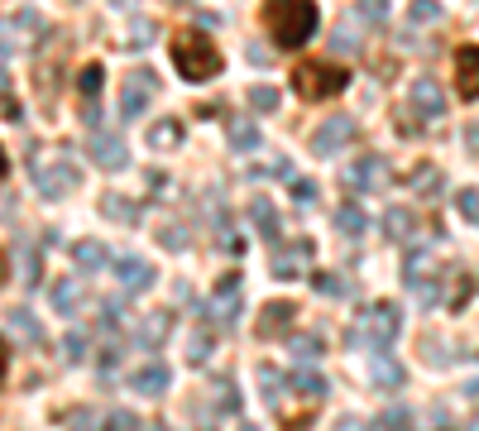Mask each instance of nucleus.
<instances>
[{
  "instance_id": "obj_44",
  "label": "nucleus",
  "mask_w": 479,
  "mask_h": 431,
  "mask_svg": "<svg viewBox=\"0 0 479 431\" xmlns=\"http://www.w3.org/2000/svg\"><path fill=\"white\" fill-rule=\"evenodd\" d=\"M437 15H441V5H437V0H417V5H413V25H431Z\"/></svg>"
},
{
  "instance_id": "obj_50",
  "label": "nucleus",
  "mask_w": 479,
  "mask_h": 431,
  "mask_svg": "<svg viewBox=\"0 0 479 431\" xmlns=\"http://www.w3.org/2000/svg\"><path fill=\"white\" fill-rule=\"evenodd\" d=\"M5 369H10V350H5V341H0V383H5Z\"/></svg>"
},
{
  "instance_id": "obj_40",
  "label": "nucleus",
  "mask_w": 479,
  "mask_h": 431,
  "mask_svg": "<svg viewBox=\"0 0 479 431\" xmlns=\"http://www.w3.org/2000/svg\"><path fill=\"white\" fill-rule=\"evenodd\" d=\"M216 407H220V412H240V393H236V383H230V379L216 383Z\"/></svg>"
},
{
  "instance_id": "obj_22",
  "label": "nucleus",
  "mask_w": 479,
  "mask_h": 431,
  "mask_svg": "<svg viewBox=\"0 0 479 431\" xmlns=\"http://www.w3.org/2000/svg\"><path fill=\"white\" fill-rule=\"evenodd\" d=\"M413 226H417V216L407 212V206H389L379 220V230H383V240H393V244H403L407 235H413Z\"/></svg>"
},
{
  "instance_id": "obj_36",
  "label": "nucleus",
  "mask_w": 479,
  "mask_h": 431,
  "mask_svg": "<svg viewBox=\"0 0 479 431\" xmlns=\"http://www.w3.org/2000/svg\"><path fill=\"white\" fill-rule=\"evenodd\" d=\"M288 345H293V355L302 359V365H312V359H321V341H317V335H293V341H288Z\"/></svg>"
},
{
  "instance_id": "obj_25",
  "label": "nucleus",
  "mask_w": 479,
  "mask_h": 431,
  "mask_svg": "<svg viewBox=\"0 0 479 431\" xmlns=\"http://www.w3.org/2000/svg\"><path fill=\"white\" fill-rule=\"evenodd\" d=\"M369 379L374 383H379V389H403V365H398V359H393L389 350H383V355H374V365H369Z\"/></svg>"
},
{
  "instance_id": "obj_35",
  "label": "nucleus",
  "mask_w": 479,
  "mask_h": 431,
  "mask_svg": "<svg viewBox=\"0 0 479 431\" xmlns=\"http://www.w3.org/2000/svg\"><path fill=\"white\" fill-rule=\"evenodd\" d=\"M101 81H106V73H101V67L97 63H87V67H81V77H77V91H81V96H97V91H101Z\"/></svg>"
},
{
  "instance_id": "obj_29",
  "label": "nucleus",
  "mask_w": 479,
  "mask_h": 431,
  "mask_svg": "<svg viewBox=\"0 0 479 431\" xmlns=\"http://www.w3.org/2000/svg\"><path fill=\"white\" fill-rule=\"evenodd\" d=\"M178 139H182V120H158L149 130V149H173Z\"/></svg>"
},
{
  "instance_id": "obj_13",
  "label": "nucleus",
  "mask_w": 479,
  "mask_h": 431,
  "mask_svg": "<svg viewBox=\"0 0 479 431\" xmlns=\"http://www.w3.org/2000/svg\"><path fill=\"white\" fill-rule=\"evenodd\" d=\"M455 91L460 101H479V43H460L455 53Z\"/></svg>"
},
{
  "instance_id": "obj_9",
  "label": "nucleus",
  "mask_w": 479,
  "mask_h": 431,
  "mask_svg": "<svg viewBox=\"0 0 479 431\" xmlns=\"http://www.w3.org/2000/svg\"><path fill=\"white\" fill-rule=\"evenodd\" d=\"M115 283L125 288V293H149L154 288V264H144L139 254H115Z\"/></svg>"
},
{
  "instance_id": "obj_21",
  "label": "nucleus",
  "mask_w": 479,
  "mask_h": 431,
  "mask_svg": "<svg viewBox=\"0 0 479 431\" xmlns=\"http://www.w3.org/2000/svg\"><path fill=\"white\" fill-rule=\"evenodd\" d=\"M336 230H341L345 240H359L369 230V216H365V206L350 196V202H341V212H336Z\"/></svg>"
},
{
  "instance_id": "obj_33",
  "label": "nucleus",
  "mask_w": 479,
  "mask_h": 431,
  "mask_svg": "<svg viewBox=\"0 0 479 431\" xmlns=\"http://www.w3.org/2000/svg\"><path fill=\"white\" fill-rule=\"evenodd\" d=\"M87 355H91V350H87V335H81V331H67V335H63V359H67V365H81Z\"/></svg>"
},
{
  "instance_id": "obj_41",
  "label": "nucleus",
  "mask_w": 479,
  "mask_h": 431,
  "mask_svg": "<svg viewBox=\"0 0 479 431\" xmlns=\"http://www.w3.org/2000/svg\"><path fill=\"white\" fill-rule=\"evenodd\" d=\"M455 212H460L465 220H479V188H465V192H455Z\"/></svg>"
},
{
  "instance_id": "obj_38",
  "label": "nucleus",
  "mask_w": 479,
  "mask_h": 431,
  "mask_svg": "<svg viewBox=\"0 0 479 431\" xmlns=\"http://www.w3.org/2000/svg\"><path fill=\"white\" fill-rule=\"evenodd\" d=\"M250 106L259 111V115H274V111H278V91H274V87H254V91H250Z\"/></svg>"
},
{
  "instance_id": "obj_18",
  "label": "nucleus",
  "mask_w": 479,
  "mask_h": 431,
  "mask_svg": "<svg viewBox=\"0 0 479 431\" xmlns=\"http://www.w3.org/2000/svg\"><path fill=\"white\" fill-rule=\"evenodd\" d=\"M73 264H77L81 273H101V269H106V264H115V259H111V250H106L101 240H77V244H73Z\"/></svg>"
},
{
  "instance_id": "obj_34",
  "label": "nucleus",
  "mask_w": 479,
  "mask_h": 431,
  "mask_svg": "<svg viewBox=\"0 0 479 431\" xmlns=\"http://www.w3.org/2000/svg\"><path fill=\"white\" fill-rule=\"evenodd\" d=\"M407 427H413V412H407V407L393 403L389 412H379V431H407Z\"/></svg>"
},
{
  "instance_id": "obj_4",
  "label": "nucleus",
  "mask_w": 479,
  "mask_h": 431,
  "mask_svg": "<svg viewBox=\"0 0 479 431\" xmlns=\"http://www.w3.org/2000/svg\"><path fill=\"white\" fill-rule=\"evenodd\" d=\"M345 73L336 63H302L297 73H293V91L302 101H331V96H341L345 91Z\"/></svg>"
},
{
  "instance_id": "obj_46",
  "label": "nucleus",
  "mask_w": 479,
  "mask_h": 431,
  "mask_svg": "<svg viewBox=\"0 0 479 431\" xmlns=\"http://www.w3.org/2000/svg\"><path fill=\"white\" fill-rule=\"evenodd\" d=\"M383 15H389V10L374 5V0H365V5H359V19H369V25H383Z\"/></svg>"
},
{
  "instance_id": "obj_7",
  "label": "nucleus",
  "mask_w": 479,
  "mask_h": 431,
  "mask_svg": "<svg viewBox=\"0 0 479 431\" xmlns=\"http://www.w3.org/2000/svg\"><path fill=\"white\" fill-rule=\"evenodd\" d=\"M345 188L350 192H383V188H389V163H383L379 154L355 158L345 168Z\"/></svg>"
},
{
  "instance_id": "obj_24",
  "label": "nucleus",
  "mask_w": 479,
  "mask_h": 431,
  "mask_svg": "<svg viewBox=\"0 0 479 431\" xmlns=\"http://www.w3.org/2000/svg\"><path fill=\"white\" fill-rule=\"evenodd\" d=\"M288 389H293L297 398H307V403H321L326 393H331V383H326V379L317 374V369H297V374L288 379Z\"/></svg>"
},
{
  "instance_id": "obj_14",
  "label": "nucleus",
  "mask_w": 479,
  "mask_h": 431,
  "mask_svg": "<svg viewBox=\"0 0 479 431\" xmlns=\"http://www.w3.org/2000/svg\"><path fill=\"white\" fill-rule=\"evenodd\" d=\"M168 383H173V374H168V365H163V359H149V365H139L135 374H130V389L139 393V398H163V393H168Z\"/></svg>"
},
{
  "instance_id": "obj_12",
  "label": "nucleus",
  "mask_w": 479,
  "mask_h": 431,
  "mask_svg": "<svg viewBox=\"0 0 479 431\" xmlns=\"http://www.w3.org/2000/svg\"><path fill=\"white\" fill-rule=\"evenodd\" d=\"M206 312H212L216 326H236V317H240V273L220 278V288H216V297L206 302Z\"/></svg>"
},
{
  "instance_id": "obj_57",
  "label": "nucleus",
  "mask_w": 479,
  "mask_h": 431,
  "mask_svg": "<svg viewBox=\"0 0 479 431\" xmlns=\"http://www.w3.org/2000/svg\"><path fill=\"white\" fill-rule=\"evenodd\" d=\"M244 431H254V427H244Z\"/></svg>"
},
{
  "instance_id": "obj_31",
  "label": "nucleus",
  "mask_w": 479,
  "mask_h": 431,
  "mask_svg": "<svg viewBox=\"0 0 479 431\" xmlns=\"http://www.w3.org/2000/svg\"><path fill=\"white\" fill-rule=\"evenodd\" d=\"M312 283H317V293H326V297H355V283H350V278H336V273H312Z\"/></svg>"
},
{
  "instance_id": "obj_10",
  "label": "nucleus",
  "mask_w": 479,
  "mask_h": 431,
  "mask_svg": "<svg viewBox=\"0 0 479 431\" xmlns=\"http://www.w3.org/2000/svg\"><path fill=\"white\" fill-rule=\"evenodd\" d=\"M87 154L97 158V168H111V173H120L125 163H130V149H125V139L111 135V130H97V135H91Z\"/></svg>"
},
{
  "instance_id": "obj_20",
  "label": "nucleus",
  "mask_w": 479,
  "mask_h": 431,
  "mask_svg": "<svg viewBox=\"0 0 479 431\" xmlns=\"http://www.w3.org/2000/svg\"><path fill=\"white\" fill-rule=\"evenodd\" d=\"M81 302H87V288H81L77 278H58L53 283V307L63 312V317H77Z\"/></svg>"
},
{
  "instance_id": "obj_1",
  "label": "nucleus",
  "mask_w": 479,
  "mask_h": 431,
  "mask_svg": "<svg viewBox=\"0 0 479 431\" xmlns=\"http://www.w3.org/2000/svg\"><path fill=\"white\" fill-rule=\"evenodd\" d=\"M321 15L312 0H268L264 5V29L278 49H302V43L317 34Z\"/></svg>"
},
{
  "instance_id": "obj_52",
  "label": "nucleus",
  "mask_w": 479,
  "mask_h": 431,
  "mask_svg": "<svg viewBox=\"0 0 479 431\" xmlns=\"http://www.w3.org/2000/svg\"><path fill=\"white\" fill-rule=\"evenodd\" d=\"M465 393H470V398H479V379H470V383H465Z\"/></svg>"
},
{
  "instance_id": "obj_6",
  "label": "nucleus",
  "mask_w": 479,
  "mask_h": 431,
  "mask_svg": "<svg viewBox=\"0 0 479 431\" xmlns=\"http://www.w3.org/2000/svg\"><path fill=\"white\" fill-rule=\"evenodd\" d=\"M355 135H359V125L350 120V115H331V120L317 125V135H312V154H317V158H331V154H341V149H345Z\"/></svg>"
},
{
  "instance_id": "obj_30",
  "label": "nucleus",
  "mask_w": 479,
  "mask_h": 431,
  "mask_svg": "<svg viewBox=\"0 0 479 431\" xmlns=\"http://www.w3.org/2000/svg\"><path fill=\"white\" fill-rule=\"evenodd\" d=\"M101 212H106L111 220H120V226H135V220H139V206L135 202H125V196H106V202H101Z\"/></svg>"
},
{
  "instance_id": "obj_17",
  "label": "nucleus",
  "mask_w": 479,
  "mask_h": 431,
  "mask_svg": "<svg viewBox=\"0 0 479 431\" xmlns=\"http://www.w3.org/2000/svg\"><path fill=\"white\" fill-rule=\"evenodd\" d=\"M5 326H10V331H15L25 345H29V350H39V345L49 341V335H43V326H39V317H34L29 307H15V312H5Z\"/></svg>"
},
{
  "instance_id": "obj_49",
  "label": "nucleus",
  "mask_w": 479,
  "mask_h": 431,
  "mask_svg": "<svg viewBox=\"0 0 479 431\" xmlns=\"http://www.w3.org/2000/svg\"><path fill=\"white\" fill-rule=\"evenodd\" d=\"M465 144H470V149H475V154H479V120L470 125V130H465Z\"/></svg>"
},
{
  "instance_id": "obj_45",
  "label": "nucleus",
  "mask_w": 479,
  "mask_h": 431,
  "mask_svg": "<svg viewBox=\"0 0 479 431\" xmlns=\"http://www.w3.org/2000/svg\"><path fill=\"white\" fill-rule=\"evenodd\" d=\"M67 431H97V412H91V407H77L73 422H67Z\"/></svg>"
},
{
  "instance_id": "obj_42",
  "label": "nucleus",
  "mask_w": 479,
  "mask_h": 431,
  "mask_svg": "<svg viewBox=\"0 0 479 431\" xmlns=\"http://www.w3.org/2000/svg\"><path fill=\"white\" fill-rule=\"evenodd\" d=\"M158 244H163V250H173V254H182L187 250V230L182 226H163L158 230Z\"/></svg>"
},
{
  "instance_id": "obj_8",
  "label": "nucleus",
  "mask_w": 479,
  "mask_h": 431,
  "mask_svg": "<svg viewBox=\"0 0 479 431\" xmlns=\"http://www.w3.org/2000/svg\"><path fill=\"white\" fill-rule=\"evenodd\" d=\"M154 91H158V73H149V67H139V73H135L130 81H125V91H120V120H139Z\"/></svg>"
},
{
  "instance_id": "obj_15",
  "label": "nucleus",
  "mask_w": 479,
  "mask_h": 431,
  "mask_svg": "<svg viewBox=\"0 0 479 431\" xmlns=\"http://www.w3.org/2000/svg\"><path fill=\"white\" fill-rule=\"evenodd\" d=\"M407 101H413V111L427 115V120H437V115L446 111V96H441V87H437L431 77H417L413 91H407Z\"/></svg>"
},
{
  "instance_id": "obj_56",
  "label": "nucleus",
  "mask_w": 479,
  "mask_h": 431,
  "mask_svg": "<svg viewBox=\"0 0 479 431\" xmlns=\"http://www.w3.org/2000/svg\"><path fill=\"white\" fill-rule=\"evenodd\" d=\"M144 431H168V427H158V422H154V427H144Z\"/></svg>"
},
{
  "instance_id": "obj_27",
  "label": "nucleus",
  "mask_w": 479,
  "mask_h": 431,
  "mask_svg": "<svg viewBox=\"0 0 479 431\" xmlns=\"http://www.w3.org/2000/svg\"><path fill=\"white\" fill-rule=\"evenodd\" d=\"M212 331H206V326H197L192 335H187V359H192V365H206V359H212Z\"/></svg>"
},
{
  "instance_id": "obj_39",
  "label": "nucleus",
  "mask_w": 479,
  "mask_h": 431,
  "mask_svg": "<svg viewBox=\"0 0 479 431\" xmlns=\"http://www.w3.org/2000/svg\"><path fill=\"white\" fill-rule=\"evenodd\" d=\"M120 321H125V302H101V331H120Z\"/></svg>"
},
{
  "instance_id": "obj_2",
  "label": "nucleus",
  "mask_w": 479,
  "mask_h": 431,
  "mask_svg": "<svg viewBox=\"0 0 479 431\" xmlns=\"http://www.w3.org/2000/svg\"><path fill=\"white\" fill-rule=\"evenodd\" d=\"M398 331H403V307L398 302H374V307H365L355 321H350L345 345H359V350H379L383 355Z\"/></svg>"
},
{
  "instance_id": "obj_28",
  "label": "nucleus",
  "mask_w": 479,
  "mask_h": 431,
  "mask_svg": "<svg viewBox=\"0 0 479 431\" xmlns=\"http://www.w3.org/2000/svg\"><path fill=\"white\" fill-rule=\"evenodd\" d=\"M259 389H264V403H268V407H274L278 398H283V389H288V379H283V374H278V369H274V365H259Z\"/></svg>"
},
{
  "instance_id": "obj_48",
  "label": "nucleus",
  "mask_w": 479,
  "mask_h": 431,
  "mask_svg": "<svg viewBox=\"0 0 479 431\" xmlns=\"http://www.w3.org/2000/svg\"><path fill=\"white\" fill-rule=\"evenodd\" d=\"M336 53H355V39H350V34L341 29V34H336Z\"/></svg>"
},
{
  "instance_id": "obj_26",
  "label": "nucleus",
  "mask_w": 479,
  "mask_h": 431,
  "mask_svg": "<svg viewBox=\"0 0 479 431\" xmlns=\"http://www.w3.org/2000/svg\"><path fill=\"white\" fill-rule=\"evenodd\" d=\"M226 139H230L236 154H250V149H259V125H254V120H230Z\"/></svg>"
},
{
  "instance_id": "obj_51",
  "label": "nucleus",
  "mask_w": 479,
  "mask_h": 431,
  "mask_svg": "<svg viewBox=\"0 0 479 431\" xmlns=\"http://www.w3.org/2000/svg\"><path fill=\"white\" fill-rule=\"evenodd\" d=\"M336 431H359V422H355V417H341V422H336Z\"/></svg>"
},
{
  "instance_id": "obj_54",
  "label": "nucleus",
  "mask_w": 479,
  "mask_h": 431,
  "mask_svg": "<svg viewBox=\"0 0 479 431\" xmlns=\"http://www.w3.org/2000/svg\"><path fill=\"white\" fill-rule=\"evenodd\" d=\"M470 431H479V412H475V417H470Z\"/></svg>"
},
{
  "instance_id": "obj_19",
  "label": "nucleus",
  "mask_w": 479,
  "mask_h": 431,
  "mask_svg": "<svg viewBox=\"0 0 479 431\" xmlns=\"http://www.w3.org/2000/svg\"><path fill=\"white\" fill-rule=\"evenodd\" d=\"M168 331H173V317H168V312H154V317L139 321L135 345H139V350H158V345L168 341Z\"/></svg>"
},
{
  "instance_id": "obj_23",
  "label": "nucleus",
  "mask_w": 479,
  "mask_h": 431,
  "mask_svg": "<svg viewBox=\"0 0 479 431\" xmlns=\"http://www.w3.org/2000/svg\"><path fill=\"white\" fill-rule=\"evenodd\" d=\"M250 220L259 226V235H264L268 244H278V230H283V220H278V212H274V202H268V196H254V202H250Z\"/></svg>"
},
{
  "instance_id": "obj_5",
  "label": "nucleus",
  "mask_w": 479,
  "mask_h": 431,
  "mask_svg": "<svg viewBox=\"0 0 479 431\" xmlns=\"http://www.w3.org/2000/svg\"><path fill=\"white\" fill-rule=\"evenodd\" d=\"M34 188L49 202H63V196H73L81 188V173L67 158H34Z\"/></svg>"
},
{
  "instance_id": "obj_37",
  "label": "nucleus",
  "mask_w": 479,
  "mask_h": 431,
  "mask_svg": "<svg viewBox=\"0 0 479 431\" xmlns=\"http://www.w3.org/2000/svg\"><path fill=\"white\" fill-rule=\"evenodd\" d=\"M101 431H139V417L130 407H115V412H106V427Z\"/></svg>"
},
{
  "instance_id": "obj_47",
  "label": "nucleus",
  "mask_w": 479,
  "mask_h": 431,
  "mask_svg": "<svg viewBox=\"0 0 479 431\" xmlns=\"http://www.w3.org/2000/svg\"><path fill=\"white\" fill-rule=\"evenodd\" d=\"M264 173V178H288V173H293V163H288V158H274V163H268V168H259Z\"/></svg>"
},
{
  "instance_id": "obj_32",
  "label": "nucleus",
  "mask_w": 479,
  "mask_h": 431,
  "mask_svg": "<svg viewBox=\"0 0 479 431\" xmlns=\"http://www.w3.org/2000/svg\"><path fill=\"white\" fill-rule=\"evenodd\" d=\"M19 264H25V283H29V288H39V269H43V254L34 250L29 240H19Z\"/></svg>"
},
{
  "instance_id": "obj_43",
  "label": "nucleus",
  "mask_w": 479,
  "mask_h": 431,
  "mask_svg": "<svg viewBox=\"0 0 479 431\" xmlns=\"http://www.w3.org/2000/svg\"><path fill=\"white\" fill-rule=\"evenodd\" d=\"M317 192H321V188H317L312 178H297V182H293V202H297V206H312V202H317Z\"/></svg>"
},
{
  "instance_id": "obj_53",
  "label": "nucleus",
  "mask_w": 479,
  "mask_h": 431,
  "mask_svg": "<svg viewBox=\"0 0 479 431\" xmlns=\"http://www.w3.org/2000/svg\"><path fill=\"white\" fill-rule=\"evenodd\" d=\"M0 283H5V254H0Z\"/></svg>"
},
{
  "instance_id": "obj_3",
  "label": "nucleus",
  "mask_w": 479,
  "mask_h": 431,
  "mask_svg": "<svg viewBox=\"0 0 479 431\" xmlns=\"http://www.w3.org/2000/svg\"><path fill=\"white\" fill-rule=\"evenodd\" d=\"M173 63H178V73L187 77V81H212L216 73H220V49L206 34H192V29H182L178 39H173Z\"/></svg>"
},
{
  "instance_id": "obj_16",
  "label": "nucleus",
  "mask_w": 479,
  "mask_h": 431,
  "mask_svg": "<svg viewBox=\"0 0 479 431\" xmlns=\"http://www.w3.org/2000/svg\"><path fill=\"white\" fill-rule=\"evenodd\" d=\"M293 321H297L293 302H268L264 317H259V335H264V341H268V335H288V331H293Z\"/></svg>"
},
{
  "instance_id": "obj_11",
  "label": "nucleus",
  "mask_w": 479,
  "mask_h": 431,
  "mask_svg": "<svg viewBox=\"0 0 479 431\" xmlns=\"http://www.w3.org/2000/svg\"><path fill=\"white\" fill-rule=\"evenodd\" d=\"M312 254H317V250H312V240H293L288 250H278V254H274L268 273L283 278V283H288V278H302V273H307V264H312Z\"/></svg>"
},
{
  "instance_id": "obj_55",
  "label": "nucleus",
  "mask_w": 479,
  "mask_h": 431,
  "mask_svg": "<svg viewBox=\"0 0 479 431\" xmlns=\"http://www.w3.org/2000/svg\"><path fill=\"white\" fill-rule=\"evenodd\" d=\"M0 178H5V154H0Z\"/></svg>"
}]
</instances>
